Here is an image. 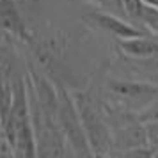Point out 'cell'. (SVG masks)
<instances>
[{
  "mask_svg": "<svg viewBox=\"0 0 158 158\" xmlns=\"http://www.w3.org/2000/svg\"><path fill=\"white\" fill-rule=\"evenodd\" d=\"M4 135L9 146H13V153L18 156H34L36 151V137L32 117L29 114L27 105V93L23 78H16L13 84V103L11 108L2 119Z\"/></svg>",
  "mask_w": 158,
  "mask_h": 158,
  "instance_id": "1",
  "label": "cell"
},
{
  "mask_svg": "<svg viewBox=\"0 0 158 158\" xmlns=\"http://www.w3.org/2000/svg\"><path fill=\"white\" fill-rule=\"evenodd\" d=\"M73 100L78 108L93 155H112V149H114L112 130L94 98L89 93H75Z\"/></svg>",
  "mask_w": 158,
  "mask_h": 158,
  "instance_id": "2",
  "label": "cell"
},
{
  "mask_svg": "<svg viewBox=\"0 0 158 158\" xmlns=\"http://www.w3.org/2000/svg\"><path fill=\"white\" fill-rule=\"evenodd\" d=\"M107 103L130 112H142L158 100V87L148 82L108 80Z\"/></svg>",
  "mask_w": 158,
  "mask_h": 158,
  "instance_id": "3",
  "label": "cell"
},
{
  "mask_svg": "<svg viewBox=\"0 0 158 158\" xmlns=\"http://www.w3.org/2000/svg\"><path fill=\"white\" fill-rule=\"evenodd\" d=\"M57 91H59V110H57L59 126H60V130L66 137V142L71 148V153L80 155V156L93 155L84 124H82V119H80L78 108L75 105V100L66 93L62 85H59Z\"/></svg>",
  "mask_w": 158,
  "mask_h": 158,
  "instance_id": "4",
  "label": "cell"
},
{
  "mask_svg": "<svg viewBox=\"0 0 158 158\" xmlns=\"http://www.w3.org/2000/svg\"><path fill=\"white\" fill-rule=\"evenodd\" d=\"M84 20H85L89 25H93L94 29H100L103 32H107V34H112L115 36L117 39L119 37H133V36H142L146 34L148 36V32H144L142 29H139L135 27L133 23L130 22H124L121 16H115L112 13H107V11H103V9H91V11H87L85 16H84Z\"/></svg>",
  "mask_w": 158,
  "mask_h": 158,
  "instance_id": "5",
  "label": "cell"
},
{
  "mask_svg": "<svg viewBox=\"0 0 158 158\" xmlns=\"http://www.w3.org/2000/svg\"><path fill=\"white\" fill-rule=\"evenodd\" d=\"M117 46L126 57L148 59V57H153V55H158V43L149 39L146 34L133 36V37H119Z\"/></svg>",
  "mask_w": 158,
  "mask_h": 158,
  "instance_id": "6",
  "label": "cell"
},
{
  "mask_svg": "<svg viewBox=\"0 0 158 158\" xmlns=\"http://www.w3.org/2000/svg\"><path fill=\"white\" fill-rule=\"evenodd\" d=\"M123 4H124V13H126V20L130 23H133L135 27L139 29H142V9H144V4H146V0H123Z\"/></svg>",
  "mask_w": 158,
  "mask_h": 158,
  "instance_id": "7",
  "label": "cell"
},
{
  "mask_svg": "<svg viewBox=\"0 0 158 158\" xmlns=\"http://www.w3.org/2000/svg\"><path fill=\"white\" fill-rule=\"evenodd\" d=\"M140 20H142L144 29H148V30H151V32H156L158 34V6H153L149 2H146Z\"/></svg>",
  "mask_w": 158,
  "mask_h": 158,
  "instance_id": "8",
  "label": "cell"
},
{
  "mask_svg": "<svg viewBox=\"0 0 158 158\" xmlns=\"http://www.w3.org/2000/svg\"><path fill=\"white\" fill-rule=\"evenodd\" d=\"M137 68L144 69L148 77L158 78V55H153L148 59H137Z\"/></svg>",
  "mask_w": 158,
  "mask_h": 158,
  "instance_id": "9",
  "label": "cell"
},
{
  "mask_svg": "<svg viewBox=\"0 0 158 158\" xmlns=\"http://www.w3.org/2000/svg\"><path fill=\"white\" fill-rule=\"evenodd\" d=\"M13 2L16 4L22 15H34L39 6V0H13Z\"/></svg>",
  "mask_w": 158,
  "mask_h": 158,
  "instance_id": "10",
  "label": "cell"
},
{
  "mask_svg": "<svg viewBox=\"0 0 158 158\" xmlns=\"http://www.w3.org/2000/svg\"><path fill=\"white\" fill-rule=\"evenodd\" d=\"M4 30H6V29H4V25H2V20H0V36H2V32H4Z\"/></svg>",
  "mask_w": 158,
  "mask_h": 158,
  "instance_id": "11",
  "label": "cell"
},
{
  "mask_svg": "<svg viewBox=\"0 0 158 158\" xmlns=\"http://www.w3.org/2000/svg\"><path fill=\"white\" fill-rule=\"evenodd\" d=\"M155 156H158V148H156V149H155Z\"/></svg>",
  "mask_w": 158,
  "mask_h": 158,
  "instance_id": "12",
  "label": "cell"
},
{
  "mask_svg": "<svg viewBox=\"0 0 158 158\" xmlns=\"http://www.w3.org/2000/svg\"><path fill=\"white\" fill-rule=\"evenodd\" d=\"M87 2H91V4H94V0H87Z\"/></svg>",
  "mask_w": 158,
  "mask_h": 158,
  "instance_id": "13",
  "label": "cell"
}]
</instances>
